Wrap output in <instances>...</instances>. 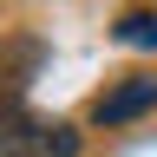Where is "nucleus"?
Instances as JSON below:
<instances>
[{
    "label": "nucleus",
    "instance_id": "2",
    "mask_svg": "<svg viewBox=\"0 0 157 157\" xmlns=\"http://www.w3.org/2000/svg\"><path fill=\"white\" fill-rule=\"evenodd\" d=\"M144 111H157V78H124V85H111L92 105V124L118 131V124H131V118H144Z\"/></svg>",
    "mask_w": 157,
    "mask_h": 157
},
{
    "label": "nucleus",
    "instance_id": "1",
    "mask_svg": "<svg viewBox=\"0 0 157 157\" xmlns=\"http://www.w3.org/2000/svg\"><path fill=\"white\" fill-rule=\"evenodd\" d=\"M0 157H78V131L66 118L26 111V98L0 92Z\"/></svg>",
    "mask_w": 157,
    "mask_h": 157
},
{
    "label": "nucleus",
    "instance_id": "3",
    "mask_svg": "<svg viewBox=\"0 0 157 157\" xmlns=\"http://www.w3.org/2000/svg\"><path fill=\"white\" fill-rule=\"evenodd\" d=\"M111 39H118V46H131V52H157V13H151V7H131V13H118Z\"/></svg>",
    "mask_w": 157,
    "mask_h": 157
}]
</instances>
